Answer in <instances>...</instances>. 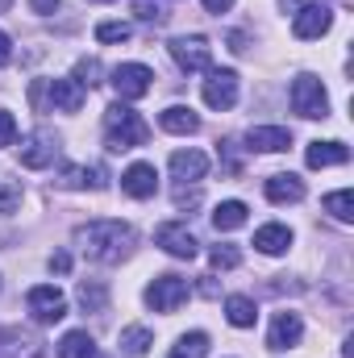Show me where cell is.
I'll return each instance as SVG.
<instances>
[{
    "instance_id": "obj_3",
    "label": "cell",
    "mask_w": 354,
    "mask_h": 358,
    "mask_svg": "<svg viewBox=\"0 0 354 358\" xmlns=\"http://www.w3.org/2000/svg\"><path fill=\"white\" fill-rule=\"evenodd\" d=\"M292 108H296L300 117H309V121L330 117V96H325V84H321L317 76H296V84H292Z\"/></svg>"
},
{
    "instance_id": "obj_32",
    "label": "cell",
    "mask_w": 354,
    "mask_h": 358,
    "mask_svg": "<svg viewBox=\"0 0 354 358\" xmlns=\"http://www.w3.org/2000/svg\"><path fill=\"white\" fill-rule=\"evenodd\" d=\"M17 204H21V183H13V179H4V183H0V217H8V213H17Z\"/></svg>"
},
{
    "instance_id": "obj_22",
    "label": "cell",
    "mask_w": 354,
    "mask_h": 358,
    "mask_svg": "<svg viewBox=\"0 0 354 358\" xmlns=\"http://www.w3.org/2000/svg\"><path fill=\"white\" fill-rule=\"evenodd\" d=\"M59 358H96V342H92L88 329H71V334H63V342H59Z\"/></svg>"
},
{
    "instance_id": "obj_27",
    "label": "cell",
    "mask_w": 354,
    "mask_h": 358,
    "mask_svg": "<svg viewBox=\"0 0 354 358\" xmlns=\"http://www.w3.org/2000/svg\"><path fill=\"white\" fill-rule=\"evenodd\" d=\"M59 183L63 187H104V171L100 167H67L63 176H59Z\"/></svg>"
},
{
    "instance_id": "obj_20",
    "label": "cell",
    "mask_w": 354,
    "mask_h": 358,
    "mask_svg": "<svg viewBox=\"0 0 354 358\" xmlns=\"http://www.w3.org/2000/svg\"><path fill=\"white\" fill-rule=\"evenodd\" d=\"M288 246H292V229L288 225H263L255 234V250L259 255H283Z\"/></svg>"
},
{
    "instance_id": "obj_28",
    "label": "cell",
    "mask_w": 354,
    "mask_h": 358,
    "mask_svg": "<svg viewBox=\"0 0 354 358\" xmlns=\"http://www.w3.org/2000/svg\"><path fill=\"white\" fill-rule=\"evenodd\" d=\"M325 213H334L342 225H351L354 221V196L346 187H342V192H330V196H325Z\"/></svg>"
},
{
    "instance_id": "obj_34",
    "label": "cell",
    "mask_w": 354,
    "mask_h": 358,
    "mask_svg": "<svg viewBox=\"0 0 354 358\" xmlns=\"http://www.w3.org/2000/svg\"><path fill=\"white\" fill-rule=\"evenodd\" d=\"M8 63H13V38L0 29V67H8Z\"/></svg>"
},
{
    "instance_id": "obj_38",
    "label": "cell",
    "mask_w": 354,
    "mask_h": 358,
    "mask_svg": "<svg viewBox=\"0 0 354 358\" xmlns=\"http://www.w3.org/2000/svg\"><path fill=\"white\" fill-rule=\"evenodd\" d=\"M67 267H71V259H67V255H55V259H50V271H59V275H63Z\"/></svg>"
},
{
    "instance_id": "obj_23",
    "label": "cell",
    "mask_w": 354,
    "mask_h": 358,
    "mask_svg": "<svg viewBox=\"0 0 354 358\" xmlns=\"http://www.w3.org/2000/svg\"><path fill=\"white\" fill-rule=\"evenodd\" d=\"M117 346L125 350L129 358H142L150 346H155V334L146 329V325H129V329H121V338H117Z\"/></svg>"
},
{
    "instance_id": "obj_7",
    "label": "cell",
    "mask_w": 354,
    "mask_h": 358,
    "mask_svg": "<svg viewBox=\"0 0 354 358\" xmlns=\"http://www.w3.org/2000/svg\"><path fill=\"white\" fill-rule=\"evenodd\" d=\"M55 155H59V138H55L50 129H34V134L21 142V167H29V171L50 167Z\"/></svg>"
},
{
    "instance_id": "obj_37",
    "label": "cell",
    "mask_w": 354,
    "mask_h": 358,
    "mask_svg": "<svg viewBox=\"0 0 354 358\" xmlns=\"http://www.w3.org/2000/svg\"><path fill=\"white\" fill-rule=\"evenodd\" d=\"M196 200H200L196 192H183V187H179V192H176V204H179V208H183V204H196Z\"/></svg>"
},
{
    "instance_id": "obj_25",
    "label": "cell",
    "mask_w": 354,
    "mask_h": 358,
    "mask_svg": "<svg viewBox=\"0 0 354 358\" xmlns=\"http://www.w3.org/2000/svg\"><path fill=\"white\" fill-rule=\"evenodd\" d=\"M76 296H80V304H84L88 313H104V308H108V287H104L100 279H80Z\"/></svg>"
},
{
    "instance_id": "obj_16",
    "label": "cell",
    "mask_w": 354,
    "mask_h": 358,
    "mask_svg": "<svg viewBox=\"0 0 354 358\" xmlns=\"http://www.w3.org/2000/svg\"><path fill=\"white\" fill-rule=\"evenodd\" d=\"M267 200L271 204H296V200H304V179L300 176H271L267 179Z\"/></svg>"
},
{
    "instance_id": "obj_30",
    "label": "cell",
    "mask_w": 354,
    "mask_h": 358,
    "mask_svg": "<svg viewBox=\"0 0 354 358\" xmlns=\"http://www.w3.org/2000/svg\"><path fill=\"white\" fill-rule=\"evenodd\" d=\"M129 25L125 21H104V25H96V42H129Z\"/></svg>"
},
{
    "instance_id": "obj_6",
    "label": "cell",
    "mask_w": 354,
    "mask_h": 358,
    "mask_svg": "<svg viewBox=\"0 0 354 358\" xmlns=\"http://www.w3.org/2000/svg\"><path fill=\"white\" fill-rule=\"evenodd\" d=\"M183 300H187V279H179V275H159L146 287V304L155 313H176Z\"/></svg>"
},
{
    "instance_id": "obj_35",
    "label": "cell",
    "mask_w": 354,
    "mask_h": 358,
    "mask_svg": "<svg viewBox=\"0 0 354 358\" xmlns=\"http://www.w3.org/2000/svg\"><path fill=\"white\" fill-rule=\"evenodd\" d=\"M29 4H34V13H42V17H50V13H55V8H59L63 0H29Z\"/></svg>"
},
{
    "instance_id": "obj_2",
    "label": "cell",
    "mask_w": 354,
    "mask_h": 358,
    "mask_svg": "<svg viewBox=\"0 0 354 358\" xmlns=\"http://www.w3.org/2000/svg\"><path fill=\"white\" fill-rule=\"evenodd\" d=\"M104 142H108V150H138V146H146V138H150V125L125 104V100H117V104H108L104 108Z\"/></svg>"
},
{
    "instance_id": "obj_33",
    "label": "cell",
    "mask_w": 354,
    "mask_h": 358,
    "mask_svg": "<svg viewBox=\"0 0 354 358\" xmlns=\"http://www.w3.org/2000/svg\"><path fill=\"white\" fill-rule=\"evenodd\" d=\"M17 142V121L13 113H0V146H13Z\"/></svg>"
},
{
    "instance_id": "obj_19",
    "label": "cell",
    "mask_w": 354,
    "mask_h": 358,
    "mask_svg": "<svg viewBox=\"0 0 354 358\" xmlns=\"http://www.w3.org/2000/svg\"><path fill=\"white\" fill-rule=\"evenodd\" d=\"M50 104H55L59 113H80V108H84V88H80L76 80H55V84H50Z\"/></svg>"
},
{
    "instance_id": "obj_15",
    "label": "cell",
    "mask_w": 354,
    "mask_h": 358,
    "mask_svg": "<svg viewBox=\"0 0 354 358\" xmlns=\"http://www.w3.org/2000/svg\"><path fill=\"white\" fill-rule=\"evenodd\" d=\"M246 142H250V150L279 155V150H288V146H292V129H283V125H255V129L246 134Z\"/></svg>"
},
{
    "instance_id": "obj_10",
    "label": "cell",
    "mask_w": 354,
    "mask_h": 358,
    "mask_svg": "<svg viewBox=\"0 0 354 358\" xmlns=\"http://www.w3.org/2000/svg\"><path fill=\"white\" fill-rule=\"evenodd\" d=\"M330 25H334V8H330V4H304V8H296L292 34H296L300 42H309V38L330 34Z\"/></svg>"
},
{
    "instance_id": "obj_21",
    "label": "cell",
    "mask_w": 354,
    "mask_h": 358,
    "mask_svg": "<svg viewBox=\"0 0 354 358\" xmlns=\"http://www.w3.org/2000/svg\"><path fill=\"white\" fill-rule=\"evenodd\" d=\"M225 317H229L234 329H250V325L259 321V308H255L250 296H229V300H225Z\"/></svg>"
},
{
    "instance_id": "obj_31",
    "label": "cell",
    "mask_w": 354,
    "mask_h": 358,
    "mask_svg": "<svg viewBox=\"0 0 354 358\" xmlns=\"http://www.w3.org/2000/svg\"><path fill=\"white\" fill-rule=\"evenodd\" d=\"M71 80H76L80 88H96V84H100V63H96V59H80Z\"/></svg>"
},
{
    "instance_id": "obj_8",
    "label": "cell",
    "mask_w": 354,
    "mask_h": 358,
    "mask_svg": "<svg viewBox=\"0 0 354 358\" xmlns=\"http://www.w3.org/2000/svg\"><path fill=\"white\" fill-rule=\"evenodd\" d=\"M167 50H171V59L179 63V71H208V59H213L208 38H200V34H192V38H176Z\"/></svg>"
},
{
    "instance_id": "obj_4",
    "label": "cell",
    "mask_w": 354,
    "mask_h": 358,
    "mask_svg": "<svg viewBox=\"0 0 354 358\" xmlns=\"http://www.w3.org/2000/svg\"><path fill=\"white\" fill-rule=\"evenodd\" d=\"M25 304H29V313H34L38 325H55V321L67 317V296H63L55 283H38V287H29Z\"/></svg>"
},
{
    "instance_id": "obj_5",
    "label": "cell",
    "mask_w": 354,
    "mask_h": 358,
    "mask_svg": "<svg viewBox=\"0 0 354 358\" xmlns=\"http://www.w3.org/2000/svg\"><path fill=\"white\" fill-rule=\"evenodd\" d=\"M204 104L208 108H234L238 104V71H229V67H213L208 71V80H204Z\"/></svg>"
},
{
    "instance_id": "obj_13",
    "label": "cell",
    "mask_w": 354,
    "mask_h": 358,
    "mask_svg": "<svg viewBox=\"0 0 354 358\" xmlns=\"http://www.w3.org/2000/svg\"><path fill=\"white\" fill-rule=\"evenodd\" d=\"M121 192L134 196V200H150V196L159 192V171H155L150 163H134V167L121 176Z\"/></svg>"
},
{
    "instance_id": "obj_12",
    "label": "cell",
    "mask_w": 354,
    "mask_h": 358,
    "mask_svg": "<svg viewBox=\"0 0 354 358\" xmlns=\"http://www.w3.org/2000/svg\"><path fill=\"white\" fill-rule=\"evenodd\" d=\"M300 338H304V321H300V313H275L271 334H267V346H271V350H292Z\"/></svg>"
},
{
    "instance_id": "obj_14",
    "label": "cell",
    "mask_w": 354,
    "mask_h": 358,
    "mask_svg": "<svg viewBox=\"0 0 354 358\" xmlns=\"http://www.w3.org/2000/svg\"><path fill=\"white\" fill-rule=\"evenodd\" d=\"M346 159H351L346 142H309V150H304V163H309L313 171H321V167H342Z\"/></svg>"
},
{
    "instance_id": "obj_9",
    "label": "cell",
    "mask_w": 354,
    "mask_h": 358,
    "mask_svg": "<svg viewBox=\"0 0 354 358\" xmlns=\"http://www.w3.org/2000/svg\"><path fill=\"white\" fill-rule=\"evenodd\" d=\"M150 67H142V63H121V67H113V92L121 96V100H138V96H146L150 92Z\"/></svg>"
},
{
    "instance_id": "obj_26",
    "label": "cell",
    "mask_w": 354,
    "mask_h": 358,
    "mask_svg": "<svg viewBox=\"0 0 354 358\" xmlns=\"http://www.w3.org/2000/svg\"><path fill=\"white\" fill-rule=\"evenodd\" d=\"M208 355V334H183L176 338V346H171V358H204Z\"/></svg>"
},
{
    "instance_id": "obj_11",
    "label": "cell",
    "mask_w": 354,
    "mask_h": 358,
    "mask_svg": "<svg viewBox=\"0 0 354 358\" xmlns=\"http://www.w3.org/2000/svg\"><path fill=\"white\" fill-rule=\"evenodd\" d=\"M155 242H159L171 259H196V250H200V242L192 238V229H187V225H179V221L159 225V229H155Z\"/></svg>"
},
{
    "instance_id": "obj_39",
    "label": "cell",
    "mask_w": 354,
    "mask_h": 358,
    "mask_svg": "<svg viewBox=\"0 0 354 358\" xmlns=\"http://www.w3.org/2000/svg\"><path fill=\"white\" fill-rule=\"evenodd\" d=\"M283 8H304V0H279Z\"/></svg>"
},
{
    "instance_id": "obj_18",
    "label": "cell",
    "mask_w": 354,
    "mask_h": 358,
    "mask_svg": "<svg viewBox=\"0 0 354 358\" xmlns=\"http://www.w3.org/2000/svg\"><path fill=\"white\" fill-rule=\"evenodd\" d=\"M171 171H176V179H204L208 155L204 150H176L171 155Z\"/></svg>"
},
{
    "instance_id": "obj_29",
    "label": "cell",
    "mask_w": 354,
    "mask_h": 358,
    "mask_svg": "<svg viewBox=\"0 0 354 358\" xmlns=\"http://www.w3.org/2000/svg\"><path fill=\"white\" fill-rule=\"evenodd\" d=\"M208 263H213V271H234L238 263H242V250L229 246V242H221V246L208 250Z\"/></svg>"
},
{
    "instance_id": "obj_17",
    "label": "cell",
    "mask_w": 354,
    "mask_h": 358,
    "mask_svg": "<svg viewBox=\"0 0 354 358\" xmlns=\"http://www.w3.org/2000/svg\"><path fill=\"white\" fill-rule=\"evenodd\" d=\"M159 125L167 129V134H196L200 129V117L187 108V104H171V108H163V117H159Z\"/></svg>"
},
{
    "instance_id": "obj_36",
    "label": "cell",
    "mask_w": 354,
    "mask_h": 358,
    "mask_svg": "<svg viewBox=\"0 0 354 358\" xmlns=\"http://www.w3.org/2000/svg\"><path fill=\"white\" fill-rule=\"evenodd\" d=\"M204 8H208V13H229L234 0H204Z\"/></svg>"
},
{
    "instance_id": "obj_1",
    "label": "cell",
    "mask_w": 354,
    "mask_h": 358,
    "mask_svg": "<svg viewBox=\"0 0 354 358\" xmlns=\"http://www.w3.org/2000/svg\"><path fill=\"white\" fill-rule=\"evenodd\" d=\"M134 229L125 221H88L76 229V246L92 263H121L134 255Z\"/></svg>"
},
{
    "instance_id": "obj_24",
    "label": "cell",
    "mask_w": 354,
    "mask_h": 358,
    "mask_svg": "<svg viewBox=\"0 0 354 358\" xmlns=\"http://www.w3.org/2000/svg\"><path fill=\"white\" fill-rule=\"evenodd\" d=\"M213 225H217L221 234L246 225V204H242V200H225V204H217V208H213Z\"/></svg>"
}]
</instances>
